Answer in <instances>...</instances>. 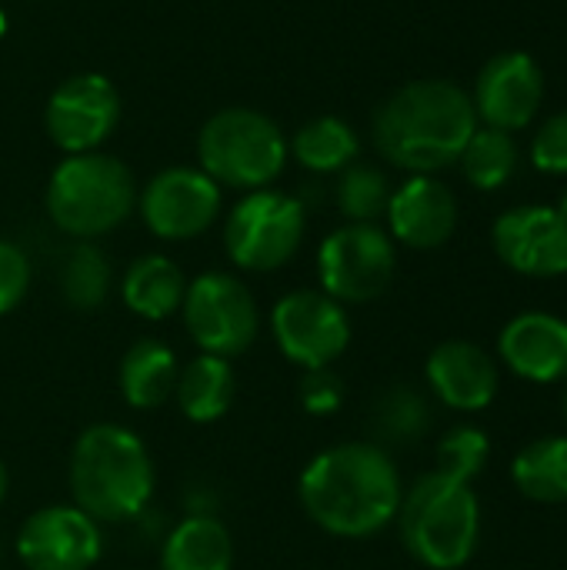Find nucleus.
I'll return each instance as SVG.
<instances>
[{
    "instance_id": "nucleus-1",
    "label": "nucleus",
    "mask_w": 567,
    "mask_h": 570,
    "mask_svg": "<svg viewBox=\"0 0 567 570\" xmlns=\"http://www.w3.org/2000/svg\"><path fill=\"white\" fill-rule=\"evenodd\" d=\"M304 514L334 538H371L384 531L401 508L404 488L391 454L374 441L324 448L307 461L297 481Z\"/></svg>"
},
{
    "instance_id": "nucleus-2",
    "label": "nucleus",
    "mask_w": 567,
    "mask_h": 570,
    "mask_svg": "<svg viewBox=\"0 0 567 570\" xmlns=\"http://www.w3.org/2000/svg\"><path fill=\"white\" fill-rule=\"evenodd\" d=\"M478 130L471 97L451 80H411L374 114V144L381 157L411 174H434L458 164Z\"/></svg>"
},
{
    "instance_id": "nucleus-3",
    "label": "nucleus",
    "mask_w": 567,
    "mask_h": 570,
    "mask_svg": "<svg viewBox=\"0 0 567 570\" xmlns=\"http://www.w3.org/2000/svg\"><path fill=\"white\" fill-rule=\"evenodd\" d=\"M70 498L97 524H127L154 498L157 471L147 444L124 424H90L70 451Z\"/></svg>"
},
{
    "instance_id": "nucleus-4",
    "label": "nucleus",
    "mask_w": 567,
    "mask_h": 570,
    "mask_svg": "<svg viewBox=\"0 0 567 570\" xmlns=\"http://www.w3.org/2000/svg\"><path fill=\"white\" fill-rule=\"evenodd\" d=\"M398 528L408 554L431 570L465 568L478 548L481 504L471 484L431 471L418 478L398 508Z\"/></svg>"
},
{
    "instance_id": "nucleus-5",
    "label": "nucleus",
    "mask_w": 567,
    "mask_h": 570,
    "mask_svg": "<svg viewBox=\"0 0 567 570\" xmlns=\"http://www.w3.org/2000/svg\"><path fill=\"white\" fill-rule=\"evenodd\" d=\"M43 204L57 230L77 240H94L130 217L137 184L127 164L110 154H67L47 180Z\"/></svg>"
},
{
    "instance_id": "nucleus-6",
    "label": "nucleus",
    "mask_w": 567,
    "mask_h": 570,
    "mask_svg": "<svg viewBox=\"0 0 567 570\" xmlns=\"http://www.w3.org/2000/svg\"><path fill=\"white\" fill-rule=\"evenodd\" d=\"M201 170L221 187L261 190L281 177L287 164L284 130L261 110L227 107L217 110L197 134Z\"/></svg>"
},
{
    "instance_id": "nucleus-7",
    "label": "nucleus",
    "mask_w": 567,
    "mask_h": 570,
    "mask_svg": "<svg viewBox=\"0 0 567 570\" xmlns=\"http://www.w3.org/2000/svg\"><path fill=\"white\" fill-rule=\"evenodd\" d=\"M304 240V207L284 190H247L224 220V250L234 267L267 274L284 267Z\"/></svg>"
},
{
    "instance_id": "nucleus-8",
    "label": "nucleus",
    "mask_w": 567,
    "mask_h": 570,
    "mask_svg": "<svg viewBox=\"0 0 567 570\" xmlns=\"http://www.w3.org/2000/svg\"><path fill=\"white\" fill-rule=\"evenodd\" d=\"M190 341L201 354L241 357L261 334V311L251 287L224 271H207L187 284L180 304Z\"/></svg>"
},
{
    "instance_id": "nucleus-9",
    "label": "nucleus",
    "mask_w": 567,
    "mask_h": 570,
    "mask_svg": "<svg viewBox=\"0 0 567 570\" xmlns=\"http://www.w3.org/2000/svg\"><path fill=\"white\" fill-rule=\"evenodd\" d=\"M398 254L378 224H344L317 247V281L338 304H371L394 281Z\"/></svg>"
},
{
    "instance_id": "nucleus-10",
    "label": "nucleus",
    "mask_w": 567,
    "mask_h": 570,
    "mask_svg": "<svg viewBox=\"0 0 567 570\" xmlns=\"http://www.w3.org/2000/svg\"><path fill=\"white\" fill-rule=\"evenodd\" d=\"M271 334L277 351L304 367H331L351 344L348 307L328 297L324 291H291L271 311Z\"/></svg>"
},
{
    "instance_id": "nucleus-11",
    "label": "nucleus",
    "mask_w": 567,
    "mask_h": 570,
    "mask_svg": "<svg viewBox=\"0 0 567 570\" xmlns=\"http://www.w3.org/2000/svg\"><path fill=\"white\" fill-rule=\"evenodd\" d=\"M137 204L154 237L190 240L214 227L221 214V187L201 167H167L144 184Z\"/></svg>"
},
{
    "instance_id": "nucleus-12",
    "label": "nucleus",
    "mask_w": 567,
    "mask_h": 570,
    "mask_svg": "<svg viewBox=\"0 0 567 570\" xmlns=\"http://www.w3.org/2000/svg\"><path fill=\"white\" fill-rule=\"evenodd\" d=\"M120 120V94L104 73H74L47 100L43 127L63 154L97 150Z\"/></svg>"
},
{
    "instance_id": "nucleus-13",
    "label": "nucleus",
    "mask_w": 567,
    "mask_h": 570,
    "mask_svg": "<svg viewBox=\"0 0 567 570\" xmlns=\"http://www.w3.org/2000/svg\"><path fill=\"white\" fill-rule=\"evenodd\" d=\"M100 554L104 531L77 504L40 508L17 531V558L27 570H90Z\"/></svg>"
},
{
    "instance_id": "nucleus-14",
    "label": "nucleus",
    "mask_w": 567,
    "mask_h": 570,
    "mask_svg": "<svg viewBox=\"0 0 567 570\" xmlns=\"http://www.w3.org/2000/svg\"><path fill=\"white\" fill-rule=\"evenodd\" d=\"M498 257L525 277L567 274V217L558 207H515L491 230Z\"/></svg>"
},
{
    "instance_id": "nucleus-15",
    "label": "nucleus",
    "mask_w": 567,
    "mask_h": 570,
    "mask_svg": "<svg viewBox=\"0 0 567 570\" xmlns=\"http://www.w3.org/2000/svg\"><path fill=\"white\" fill-rule=\"evenodd\" d=\"M545 100V73L538 60L525 50H508L491 57L475 83V114L485 127L495 130H521L535 120Z\"/></svg>"
},
{
    "instance_id": "nucleus-16",
    "label": "nucleus",
    "mask_w": 567,
    "mask_h": 570,
    "mask_svg": "<svg viewBox=\"0 0 567 570\" xmlns=\"http://www.w3.org/2000/svg\"><path fill=\"white\" fill-rule=\"evenodd\" d=\"M391 237L414 250H434L451 240L458 227V200L448 184L431 174H411L388 200Z\"/></svg>"
},
{
    "instance_id": "nucleus-17",
    "label": "nucleus",
    "mask_w": 567,
    "mask_h": 570,
    "mask_svg": "<svg viewBox=\"0 0 567 570\" xmlns=\"http://www.w3.org/2000/svg\"><path fill=\"white\" fill-rule=\"evenodd\" d=\"M424 377L434 397L451 411H485L501 387V374L495 357L471 341H444L431 351L424 364Z\"/></svg>"
},
{
    "instance_id": "nucleus-18",
    "label": "nucleus",
    "mask_w": 567,
    "mask_h": 570,
    "mask_svg": "<svg viewBox=\"0 0 567 570\" xmlns=\"http://www.w3.org/2000/svg\"><path fill=\"white\" fill-rule=\"evenodd\" d=\"M498 357L531 384H555L567 377V321L548 311H525L511 317L498 337Z\"/></svg>"
},
{
    "instance_id": "nucleus-19",
    "label": "nucleus",
    "mask_w": 567,
    "mask_h": 570,
    "mask_svg": "<svg viewBox=\"0 0 567 570\" xmlns=\"http://www.w3.org/2000/svg\"><path fill=\"white\" fill-rule=\"evenodd\" d=\"M177 374H180L177 354L157 337H140L120 357L117 381L124 401L134 411H157L174 397Z\"/></svg>"
},
{
    "instance_id": "nucleus-20",
    "label": "nucleus",
    "mask_w": 567,
    "mask_h": 570,
    "mask_svg": "<svg viewBox=\"0 0 567 570\" xmlns=\"http://www.w3.org/2000/svg\"><path fill=\"white\" fill-rule=\"evenodd\" d=\"M234 397H237V374H234V364L224 357L197 354L177 374L174 401L190 424L221 421L231 411Z\"/></svg>"
},
{
    "instance_id": "nucleus-21",
    "label": "nucleus",
    "mask_w": 567,
    "mask_h": 570,
    "mask_svg": "<svg viewBox=\"0 0 567 570\" xmlns=\"http://www.w3.org/2000/svg\"><path fill=\"white\" fill-rule=\"evenodd\" d=\"M184 294H187V277L164 254L137 257L120 281L124 307L144 321H164V317L177 314L184 304Z\"/></svg>"
},
{
    "instance_id": "nucleus-22",
    "label": "nucleus",
    "mask_w": 567,
    "mask_h": 570,
    "mask_svg": "<svg viewBox=\"0 0 567 570\" xmlns=\"http://www.w3.org/2000/svg\"><path fill=\"white\" fill-rule=\"evenodd\" d=\"M231 531L211 514H190L170 528L160 548V570H231Z\"/></svg>"
},
{
    "instance_id": "nucleus-23",
    "label": "nucleus",
    "mask_w": 567,
    "mask_h": 570,
    "mask_svg": "<svg viewBox=\"0 0 567 570\" xmlns=\"http://www.w3.org/2000/svg\"><path fill=\"white\" fill-rule=\"evenodd\" d=\"M515 488L538 504L567 501V438H538L511 464Z\"/></svg>"
},
{
    "instance_id": "nucleus-24",
    "label": "nucleus",
    "mask_w": 567,
    "mask_h": 570,
    "mask_svg": "<svg viewBox=\"0 0 567 570\" xmlns=\"http://www.w3.org/2000/svg\"><path fill=\"white\" fill-rule=\"evenodd\" d=\"M358 147H361L358 134L348 120L314 117L294 134V140L287 144V154H294L297 164L314 174H334V170H344L354 164Z\"/></svg>"
},
{
    "instance_id": "nucleus-25",
    "label": "nucleus",
    "mask_w": 567,
    "mask_h": 570,
    "mask_svg": "<svg viewBox=\"0 0 567 570\" xmlns=\"http://www.w3.org/2000/svg\"><path fill=\"white\" fill-rule=\"evenodd\" d=\"M374 438L384 444H414L431 431V404L421 391L408 384L388 387L371 411ZM374 441V444H378Z\"/></svg>"
},
{
    "instance_id": "nucleus-26",
    "label": "nucleus",
    "mask_w": 567,
    "mask_h": 570,
    "mask_svg": "<svg viewBox=\"0 0 567 570\" xmlns=\"http://www.w3.org/2000/svg\"><path fill=\"white\" fill-rule=\"evenodd\" d=\"M458 160L465 167V177L478 190H498L518 170V144H515V137L508 130L478 127L471 134V140L465 144Z\"/></svg>"
},
{
    "instance_id": "nucleus-27",
    "label": "nucleus",
    "mask_w": 567,
    "mask_h": 570,
    "mask_svg": "<svg viewBox=\"0 0 567 570\" xmlns=\"http://www.w3.org/2000/svg\"><path fill=\"white\" fill-rule=\"evenodd\" d=\"M60 291L74 311H97L110 294L107 254L90 240L74 244L63 261V271H60Z\"/></svg>"
},
{
    "instance_id": "nucleus-28",
    "label": "nucleus",
    "mask_w": 567,
    "mask_h": 570,
    "mask_svg": "<svg viewBox=\"0 0 567 570\" xmlns=\"http://www.w3.org/2000/svg\"><path fill=\"white\" fill-rule=\"evenodd\" d=\"M388 200H391V184L384 170L371 164H351L341 170L338 207L351 224H374L378 217L388 214Z\"/></svg>"
},
{
    "instance_id": "nucleus-29",
    "label": "nucleus",
    "mask_w": 567,
    "mask_h": 570,
    "mask_svg": "<svg viewBox=\"0 0 567 570\" xmlns=\"http://www.w3.org/2000/svg\"><path fill=\"white\" fill-rule=\"evenodd\" d=\"M491 458V441L481 428L461 424L438 441V471L461 484H471Z\"/></svg>"
},
{
    "instance_id": "nucleus-30",
    "label": "nucleus",
    "mask_w": 567,
    "mask_h": 570,
    "mask_svg": "<svg viewBox=\"0 0 567 570\" xmlns=\"http://www.w3.org/2000/svg\"><path fill=\"white\" fill-rule=\"evenodd\" d=\"M344 381L331 371V367H317V371H304L301 387H297V401L311 417H331L344 407Z\"/></svg>"
},
{
    "instance_id": "nucleus-31",
    "label": "nucleus",
    "mask_w": 567,
    "mask_h": 570,
    "mask_svg": "<svg viewBox=\"0 0 567 570\" xmlns=\"http://www.w3.org/2000/svg\"><path fill=\"white\" fill-rule=\"evenodd\" d=\"M30 291V257L10 244L0 240V317L17 311Z\"/></svg>"
},
{
    "instance_id": "nucleus-32",
    "label": "nucleus",
    "mask_w": 567,
    "mask_h": 570,
    "mask_svg": "<svg viewBox=\"0 0 567 570\" xmlns=\"http://www.w3.org/2000/svg\"><path fill=\"white\" fill-rule=\"evenodd\" d=\"M531 160L545 174H567V110L538 127L531 140Z\"/></svg>"
},
{
    "instance_id": "nucleus-33",
    "label": "nucleus",
    "mask_w": 567,
    "mask_h": 570,
    "mask_svg": "<svg viewBox=\"0 0 567 570\" xmlns=\"http://www.w3.org/2000/svg\"><path fill=\"white\" fill-rule=\"evenodd\" d=\"M7 488H10V474H7V464L0 461V504H3V498H7Z\"/></svg>"
},
{
    "instance_id": "nucleus-34",
    "label": "nucleus",
    "mask_w": 567,
    "mask_h": 570,
    "mask_svg": "<svg viewBox=\"0 0 567 570\" xmlns=\"http://www.w3.org/2000/svg\"><path fill=\"white\" fill-rule=\"evenodd\" d=\"M7 33V13H3V7H0V37Z\"/></svg>"
},
{
    "instance_id": "nucleus-35",
    "label": "nucleus",
    "mask_w": 567,
    "mask_h": 570,
    "mask_svg": "<svg viewBox=\"0 0 567 570\" xmlns=\"http://www.w3.org/2000/svg\"><path fill=\"white\" fill-rule=\"evenodd\" d=\"M558 210L567 217V190H565V197H561V207H558Z\"/></svg>"
},
{
    "instance_id": "nucleus-36",
    "label": "nucleus",
    "mask_w": 567,
    "mask_h": 570,
    "mask_svg": "<svg viewBox=\"0 0 567 570\" xmlns=\"http://www.w3.org/2000/svg\"><path fill=\"white\" fill-rule=\"evenodd\" d=\"M565 421H567V391H565Z\"/></svg>"
}]
</instances>
